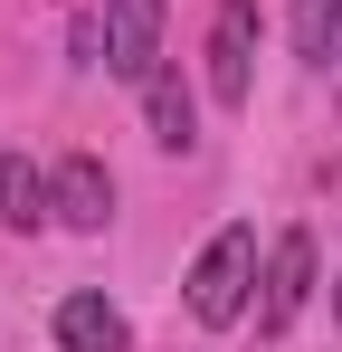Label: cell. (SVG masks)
I'll use <instances>...</instances> for the list:
<instances>
[{"label":"cell","instance_id":"6da1fadb","mask_svg":"<svg viewBox=\"0 0 342 352\" xmlns=\"http://www.w3.org/2000/svg\"><path fill=\"white\" fill-rule=\"evenodd\" d=\"M247 286H257V229H247V219H228V229L190 257V314L219 333V324L247 314Z\"/></svg>","mask_w":342,"mask_h":352},{"label":"cell","instance_id":"7a4b0ae2","mask_svg":"<svg viewBox=\"0 0 342 352\" xmlns=\"http://www.w3.org/2000/svg\"><path fill=\"white\" fill-rule=\"evenodd\" d=\"M48 210H57V229H76V238H95L114 219V172L95 162V153H67L48 172Z\"/></svg>","mask_w":342,"mask_h":352},{"label":"cell","instance_id":"3957f363","mask_svg":"<svg viewBox=\"0 0 342 352\" xmlns=\"http://www.w3.org/2000/svg\"><path fill=\"white\" fill-rule=\"evenodd\" d=\"M247 67H257V0H219L209 19V96L247 105Z\"/></svg>","mask_w":342,"mask_h":352},{"label":"cell","instance_id":"277c9868","mask_svg":"<svg viewBox=\"0 0 342 352\" xmlns=\"http://www.w3.org/2000/svg\"><path fill=\"white\" fill-rule=\"evenodd\" d=\"M314 295V229H285L276 257H266V295H257V333H285Z\"/></svg>","mask_w":342,"mask_h":352},{"label":"cell","instance_id":"5b68a950","mask_svg":"<svg viewBox=\"0 0 342 352\" xmlns=\"http://www.w3.org/2000/svg\"><path fill=\"white\" fill-rule=\"evenodd\" d=\"M105 67L133 86L162 67V0H105Z\"/></svg>","mask_w":342,"mask_h":352},{"label":"cell","instance_id":"8992f818","mask_svg":"<svg viewBox=\"0 0 342 352\" xmlns=\"http://www.w3.org/2000/svg\"><path fill=\"white\" fill-rule=\"evenodd\" d=\"M133 343V324L114 314L105 295H67L57 305V352H124Z\"/></svg>","mask_w":342,"mask_h":352},{"label":"cell","instance_id":"52a82bcc","mask_svg":"<svg viewBox=\"0 0 342 352\" xmlns=\"http://www.w3.org/2000/svg\"><path fill=\"white\" fill-rule=\"evenodd\" d=\"M143 115H152V143H162V153H190V143H200V105H190V86H181L171 67L143 76Z\"/></svg>","mask_w":342,"mask_h":352},{"label":"cell","instance_id":"ba28073f","mask_svg":"<svg viewBox=\"0 0 342 352\" xmlns=\"http://www.w3.org/2000/svg\"><path fill=\"white\" fill-rule=\"evenodd\" d=\"M38 219H57V210H48V181L29 172V162H0V229H19V238H29Z\"/></svg>","mask_w":342,"mask_h":352},{"label":"cell","instance_id":"9c48e42d","mask_svg":"<svg viewBox=\"0 0 342 352\" xmlns=\"http://www.w3.org/2000/svg\"><path fill=\"white\" fill-rule=\"evenodd\" d=\"M295 58L304 67L342 58V0H295Z\"/></svg>","mask_w":342,"mask_h":352},{"label":"cell","instance_id":"30bf717a","mask_svg":"<svg viewBox=\"0 0 342 352\" xmlns=\"http://www.w3.org/2000/svg\"><path fill=\"white\" fill-rule=\"evenodd\" d=\"M333 314H342V286H333Z\"/></svg>","mask_w":342,"mask_h":352},{"label":"cell","instance_id":"8fae6325","mask_svg":"<svg viewBox=\"0 0 342 352\" xmlns=\"http://www.w3.org/2000/svg\"><path fill=\"white\" fill-rule=\"evenodd\" d=\"M333 105H342V96H333Z\"/></svg>","mask_w":342,"mask_h":352}]
</instances>
